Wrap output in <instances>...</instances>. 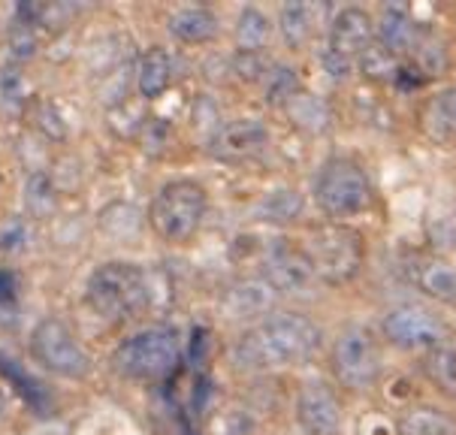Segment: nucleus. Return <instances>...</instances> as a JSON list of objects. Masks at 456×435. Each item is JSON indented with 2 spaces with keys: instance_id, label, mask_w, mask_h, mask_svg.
<instances>
[{
  "instance_id": "f257e3e1",
  "label": "nucleus",
  "mask_w": 456,
  "mask_h": 435,
  "mask_svg": "<svg viewBox=\"0 0 456 435\" xmlns=\"http://www.w3.org/2000/svg\"><path fill=\"white\" fill-rule=\"evenodd\" d=\"M323 332L308 315L269 312L251 324L233 345V363L242 372H275L303 366L321 351Z\"/></svg>"
},
{
  "instance_id": "f03ea898",
  "label": "nucleus",
  "mask_w": 456,
  "mask_h": 435,
  "mask_svg": "<svg viewBox=\"0 0 456 435\" xmlns=\"http://www.w3.org/2000/svg\"><path fill=\"white\" fill-rule=\"evenodd\" d=\"M297 248L303 251L314 282L323 284H347L360 275L366 263V239L357 227L338 221L312 224Z\"/></svg>"
},
{
  "instance_id": "7ed1b4c3",
  "label": "nucleus",
  "mask_w": 456,
  "mask_h": 435,
  "mask_svg": "<svg viewBox=\"0 0 456 435\" xmlns=\"http://www.w3.org/2000/svg\"><path fill=\"white\" fill-rule=\"evenodd\" d=\"M85 302L106 321H127L151 302L149 275L142 267L127 260L100 263L85 284Z\"/></svg>"
},
{
  "instance_id": "20e7f679",
  "label": "nucleus",
  "mask_w": 456,
  "mask_h": 435,
  "mask_svg": "<svg viewBox=\"0 0 456 435\" xmlns=\"http://www.w3.org/2000/svg\"><path fill=\"white\" fill-rule=\"evenodd\" d=\"M182 360V339L175 326L154 324L134 332L115 348L112 369L130 381H164Z\"/></svg>"
},
{
  "instance_id": "39448f33",
  "label": "nucleus",
  "mask_w": 456,
  "mask_h": 435,
  "mask_svg": "<svg viewBox=\"0 0 456 435\" xmlns=\"http://www.w3.org/2000/svg\"><path fill=\"white\" fill-rule=\"evenodd\" d=\"M208 193L194 178H175L154 193L149 209V224L164 242L182 245L197 236L206 221Z\"/></svg>"
},
{
  "instance_id": "423d86ee",
  "label": "nucleus",
  "mask_w": 456,
  "mask_h": 435,
  "mask_svg": "<svg viewBox=\"0 0 456 435\" xmlns=\"http://www.w3.org/2000/svg\"><path fill=\"white\" fill-rule=\"evenodd\" d=\"M375 191L366 169L351 158H330L314 176V203L330 221L345 224L372 206Z\"/></svg>"
},
{
  "instance_id": "0eeeda50",
  "label": "nucleus",
  "mask_w": 456,
  "mask_h": 435,
  "mask_svg": "<svg viewBox=\"0 0 456 435\" xmlns=\"http://www.w3.org/2000/svg\"><path fill=\"white\" fill-rule=\"evenodd\" d=\"M330 369L336 375L338 387H345V390H372L384 372L381 345H378L375 332L360 324L345 326L330 348Z\"/></svg>"
},
{
  "instance_id": "6e6552de",
  "label": "nucleus",
  "mask_w": 456,
  "mask_h": 435,
  "mask_svg": "<svg viewBox=\"0 0 456 435\" xmlns=\"http://www.w3.org/2000/svg\"><path fill=\"white\" fill-rule=\"evenodd\" d=\"M375 43V19L360 6H345L332 15L327 28V45H323L321 64L332 79H345L357 67L360 54Z\"/></svg>"
},
{
  "instance_id": "1a4fd4ad",
  "label": "nucleus",
  "mask_w": 456,
  "mask_h": 435,
  "mask_svg": "<svg viewBox=\"0 0 456 435\" xmlns=\"http://www.w3.org/2000/svg\"><path fill=\"white\" fill-rule=\"evenodd\" d=\"M30 354H34V360L40 366L69 381L88 378L91 366H94L79 336L61 317H43L34 326V332H30Z\"/></svg>"
},
{
  "instance_id": "9d476101",
  "label": "nucleus",
  "mask_w": 456,
  "mask_h": 435,
  "mask_svg": "<svg viewBox=\"0 0 456 435\" xmlns=\"http://www.w3.org/2000/svg\"><path fill=\"white\" fill-rule=\"evenodd\" d=\"M384 339L390 341L399 351H429V348L442 345L447 339V324L442 321V315L432 312L429 306L420 302H399L384 315Z\"/></svg>"
},
{
  "instance_id": "9b49d317",
  "label": "nucleus",
  "mask_w": 456,
  "mask_h": 435,
  "mask_svg": "<svg viewBox=\"0 0 456 435\" xmlns=\"http://www.w3.org/2000/svg\"><path fill=\"white\" fill-rule=\"evenodd\" d=\"M297 421L308 435H342V402L323 381H305L297 396Z\"/></svg>"
},
{
  "instance_id": "f8f14e48",
  "label": "nucleus",
  "mask_w": 456,
  "mask_h": 435,
  "mask_svg": "<svg viewBox=\"0 0 456 435\" xmlns=\"http://www.w3.org/2000/svg\"><path fill=\"white\" fill-rule=\"evenodd\" d=\"M269 143V130L263 121L239 119V121H221V127L208 136V152L221 160H248L260 154Z\"/></svg>"
},
{
  "instance_id": "ddd939ff",
  "label": "nucleus",
  "mask_w": 456,
  "mask_h": 435,
  "mask_svg": "<svg viewBox=\"0 0 456 435\" xmlns=\"http://www.w3.org/2000/svg\"><path fill=\"white\" fill-rule=\"evenodd\" d=\"M260 278L273 287L275 293H293V291H303V287L312 284L314 272L297 245L273 242L266 251V260H263Z\"/></svg>"
},
{
  "instance_id": "4468645a",
  "label": "nucleus",
  "mask_w": 456,
  "mask_h": 435,
  "mask_svg": "<svg viewBox=\"0 0 456 435\" xmlns=\"http://www.w3.org/2000/svg\"><path fill=\"white\" fill-rule=\"evenodd\" d=\"M408 278L423 297L456 306V267L451 260L438 258V254H411L408 260Z\"/></svg>"
},
{
  "instance_id": "2eb2a0df",
  "label": "nucleus",
  "mask_w": 456,
  "mask_h": 435,
  "mask_svg": "<svg viewBox=\"0 0 456 435\" xmlns=\"http://www.w3.org/2000/svg\"><path fill=\"white\" fill-rule=\"evenodd\" d=\"M417 130L436 145L456 143V85L436 91L417 106Z\"/></svg>"
},
{
  "instance_id": "dca6fc26",
  "label": "nucleus",
  "mask_w": 456,
  "mask_h": 435,
  "mask_svg": "<svg viewBox=\"0 0 456 435\" xmlns=\"http://www.w3.org/2000/svg\"><path fill=\"white\" fill-rule=\"evenodd\" d=\"M375 43L393 52L396 58L417 54V49H420V30H417L414 15L405 6H384L381 19L375 21Z\"/></svg>"
},
{
  "instance_id": "f3484780",
  "label": "nucleus",
  "mask_w": 456,
  "mask_h": 435,
  "mask_svg": "<svg viewBox=\"0 0 456 435\" xmlns=\"http://www.w3.org/2000/svg\"><path fill=\"white\" fill-rule=\"evenodd\" d=\"M278 293L263 278H239L224 291L221 306L233 317H266L273 312V302Z\"/></svg>"
},
{
  "instance_id": "a211bd4d",
  "label": "nucleus",
  "mask_w": 456,
  "mask_h": 435,
  "mask_svg": "<svg viewBox=\"0 0 456 435\" xmlns=\"http://www.w3.org/2000/svg\"><path fill=\"white\" fill-rule=\"evenodd\" d=\"M167 28L173 34V40H179L184 45H203L218 37L221 21L208 6H182V10L169 15Z\"/></svg>"
},
{
  "instance_id": "6ab92c4d",
  "label": "nucleus",
  "mask_w": 456,
  "mask_h": 435,
  "mask_svg": "<svg viewBox=\"0 0 456 435\" xmlns=\"http://www.w3.org/2000/svg\"><path fill=\"white\" fill-rule=\"evenodd\" d=\"M173 85V58L164 45H151L142 52L136 64V91L142 100H158L164 97Z\"/></svg>"
},
{
  "instance_id": "aec40b11",
  "label": "nucleus",
  "mask_w": 456,
  "mask_h": 435,
  "mask_svg": "<svg viewBox=\"0 0 456 435\" xmlns=\"http://www.w3.org/2000/svg\"><path fill=\"white\" fill-rule=\"evenodd\" d=\"M321 10L312 4H284L278 10V30H281V40L290 49H305L308 43L318 34V19Z\"/></svg>"
},
{
  "instance_id": "412c9836",
  "label": "nucleus",
  "mask_w": 456,
  "mask_h": 435,
  "mask_svg": "<svg viewBox=\"0 0 456 435\" xmlns=\"http://www.w3.org/2000/svg\"><path fill=\"white\" fill-rule=\"evenodd\" d=\"M284 115L290 119V124L303 134H327L330 124H332V115H330V106L323 103L318 94L312 91H297L288 103H284Z\"/></svg>"
},
{
  "instance_id": "4be33fe9",
  "label": "nucleus",
  "mask_w": 456,
  "mask_h": 435,
  "mask_svg": "<svg viewBox=\"0 0 456 435\" xmlns=\"http://www.w3.org/2000/svg\"><path fill=\"white\" fill-rule=\"evenodd\" d=\"M420 372H423V378L444 396V399L456 402V348L453 345L442 341V345L423 351Z\"/></svg>"
},
{
  "instance_id": "5701e85b",
  "label": "nucleus",
  "mask_w": 456,
  "mask_h": 435,
  "mask_svg": "<svg viewBox=\"0 0 456 435\" xmlns=\"http://www.w3.org/2000/svg\"><path fill=\"white\" fill-rule=\"evenodd\" d=\"M399 435H456V421L436 406H411L396 421Z\"/></svg>"
},
{
  "instance_id": "b1692460",
  "label": "nucleus",
  "mask_w": 456,
  "mask_h": 435,
  "mask_svg": "<svg viewBox=\"0 0 456 435\" xmlns=\"http://www.w3.org/2000/svg\"><path fill=\"white\" fill-rule=\"evenodd\" d=\"M273 40V21L257 6H245L236 19V52H266Z\"/></svg>"
},
{
  "instance_id": "393cba45",
  "label": "nucleus",
  "mask_w": 456,
  "mask_h": 435,
  "mask_svg": "<svg viewBox=\"0 0 456 435\" xmlns=\"http://www.w3.org/2000/svg\"><path fill=\"white\" fill-rule=\"evenodd\" d=\"M303 209H305V200L299 191H290V188H281V191H273L260 200L257 206V218L266 224H293L303 218Z\"/></svg>"
},
{
  "instance_id": "a878e982",
  "label": "nucleus",
  "mask_w": 456,
  "mask_h": 435,
  "mask_svg": "<svg viewBox=\"0 0 456 435\" xmlns=\"http://www.w3.org/2000/svg\"><path fill=\"white\" fill-rule=\"evenodd\" d=\"M25 112H28V121L34 124V130H40L49 143H64V139H67V121H64L61 109L52 103V100L30 97Z\"/></svg>"
},
{
  "instance_id": "bb28decb",
  "label": "nucleus",
  "mask_w": 456,
  "mask_h": 435,
  "mask_svg": "<svg viewBox=\"0 0 456 435\" xmlns=\"http://www.w3.org/2000/svg\"><path fill=\"white\" fill-rule=\"evenodd\" d=\"M357 67H360V73L366 76V79H372V82H399L402 79V58H396L393 52H387L384 45H378L372 43L366 52L360 54V61H357Z\"/></svg>"
},
{
  "instance_id": "cd10ccee",
  "label": "nucleus",
  "mask_w": 456,
  "mask_h": 435,
  "mask_svg": "<svg viewBox=\"0 0 456 435\" xmlns=\"http://www.w3.org/2000/svg\"><path fill=\"white\" fill-rule=\"evenodd\" d=\"M297 91H303V85H299V73L284 64H273L266 73V103L269 106H278L284 109V103L297 94Z\"/></svg>"
},
{
  "instance_id": "c85d7f7f",
  "label": "nucleus",
  "mask_w": 456,
  "mask_h": 435,
  "mask_svg": "<svg viewBox=\"0 0 456 435\" xmlns=\"http://www.w3.org/2000/svg\"><path fill=\"white\" fill-rule=\"evenodd\" d=\"M6 45H10V54H12L15 64L34 58V54H37V25H34V21L15 15L10 34H6Z\"/></svg>"
},
{
  "instance_id": "c756f323",
  "label": "nucleus",
  "mask_w": 456,
  "mask_h": 435,
  "mask_svg": "<svg viewBox=\"0 0 456 435\" xmlns=\"http://www.w3.org/2000/svg\"><path fill=\"white\" fill-rule=\"evenodd\" d=\"M25 200H28V209H30V215H37V218H45L55 209V185H52V178L49 176H43V173H37V176H30L28 178V188H25Z\"/></svg>"
},
{
  "instance_id": "7c9ffc66",
  "label": "nucleus",
  "mask_w": 456,
  "mask_h": 435,
  "mask_svg": "<svg viewBox=\"0 0 456 435\" xmlns=\"http://www.w3.org/2000/svg\"><path fill=\"white\" fill-rule=\"evenodd\" d=\"M0 97H4V103L12 112H25L30 91L25 85V76L19 73V67H4V73H0Z\"/></svg>"
},
{
  "instance_id": "2f4dec72",
  "label": "nucleus",
  "mask_w": 456,
  "mask_h": 435,
  "mask_svg": "<svg viewBox=\"0 0 456 435\" xmlns=\"http://www.w3.org/2000/svg\"><path fill=\"white\" fill-rule=\"evenodd\" d=\"M233 73L242 82H260V79H266L269 64H266V58H263V52H236Z\"/></svg>"
},
{
  "instance_id": "473e14b6",
  "label": "nucleus",
  "mask_w": 456,
  "mask_h": 435,
  "mask_svg": "<svg viewBox=\"0 0 456 435\" xmlns=\"http://www.w3.org/2000/svg\"><path fill=\"white\" fill-rule=\"evenodd\" d=\"M21 245H25V224L15 221L10 227H4V233H0V248L15 254V251H21Z\"/></svg>"
},
{
  "instance_id": "72a5a7b5",
  "label": "nucleus",
  "mask_w": 456,
  "mask_h": 435,
  "mask_svg": "<svg viewBox=\"0 0 456 435\" xmlns=\"http://www.w3.org/2000/svg\"><path fill=\"white\" fill-rule=\"evenodd\" d=\"M15 293H19L15 272L12 269H0V306H6V302H15Z\"/></svg>"
},
{
  "instance_id": "f704fd0d",
  "label": "nucleus",
  "mask_w": 456,
  "mask_h": 435,
  "mask_svg": "<svg viewBox=\"0 0 456 435\" xmlns=\"http://www.w3.org/2000/svg\"><path fill=\"white\" fill-rule=\"evenodd\" d=\"M4 408H6V399H4V390H0V414H4Z\"/></svg>"
}]
</instances>
